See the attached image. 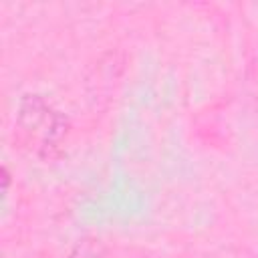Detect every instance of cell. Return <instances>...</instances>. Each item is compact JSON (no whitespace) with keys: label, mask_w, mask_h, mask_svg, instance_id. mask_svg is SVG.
Returning <instances> with one entry per match:
<instances>
[{"label":"cell","mask_w":258,"mask_h":258,"mask_svg":"<svg viewBox=\"0 0 258 258\" xmlns=\"http://www.w3.org/2000/svg\"><path fill=\"white\" fill-rule=\"evenodd\" d=\"M18 127L26 143H30V147L34 145V149L42 153H50L64 135L62 117L38 97H28L22 101Z\"/></svg>","instance_id":"obj_1"}]
</instances>
